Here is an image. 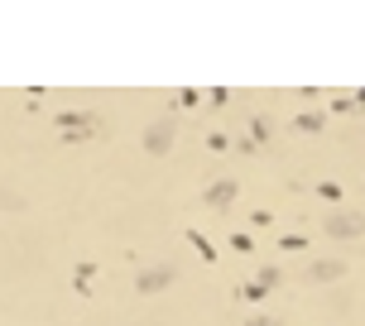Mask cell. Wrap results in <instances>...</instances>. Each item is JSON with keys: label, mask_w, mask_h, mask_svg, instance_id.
<instances>
[{"label": "cell", "mask_w": 365, "mask_h": 326, "mask_svg": "<svg viewBox=\"0 0 365 326\" xmlns=\"http://www.w3.org/2000/svg\"><path fill=\"white\" fill-rule=\"evenodd\" d=\"M173 135H178V125H173V120H154V125L145 130V154H154V159H159V154H168V149H173Z\"/></svg>", "instance_id": "obj_1"}, {"label": "cell", "mask_w": 365, "mask_h": 326, "mask_svg": "<svg viewBox=\"0 0 365 326\" xmlns=\"http://www.w3.org/2000/svg\"><path fill=\"white\" fill-rule=\"evenodd\" d=\"M168 283H173V264H149V269H140V278H135L140 293H164Z\"/></svg>", "instance_id": "obj_2"}, {"label": "cell", "mask_w": 365, "mask_h": 326, "mask_svg": "<svg viewBox=\"0 0 365 326\" xmlns=\"http://www.w3.org/2000/svg\"><path fill=\"white\" fill-rule=\"evenodd\" d=\"M58 125H63V135H91V130H96V115H87V110H82V115H77V110H63Z\"/></svg>", "instance_id": "obj_3"}, {"label": "cell", "mask_w": 365, "mask_h": 326, "mask_svg": "<svg viewBox=\"0 0 365 326\" xmlns=\"http://www.w3.org/2000/svg\"><path fill=\"white\" fill-rule=\"evenodd\" d=\"M327 231H331V236H361L365 221L351 216V211H331V216H327Z\"/></svg>", "instance_id": "obj_4"}, {"label": "cell", "mask_w": 365, "mask_h": 326, "mask_svg": "<svg viewBox=\"0 0 365 326\" xmlns=\"http://www.w3.org/2000/svg\"><path fill=\"white\" fill-rule=\"evenodd\" d=\"M231 197H236V182H231V178L212 182V187L202 192V201H207V206H226V201H231Z\"/></svg>", "instance_id": "obj_5"}, {"label": "cell", "mask_w": 365, "mask_h": 326, "mask_svg": "<svg viewBox=\"0 0 365 326\" xmlns=\"http://www.w3.org/2000/svg\"><path fill=\"white\" fill-rule=\"evenodd\" d=\"M0 211H24V197L15 187H0Z\"/></svg>", "instance_id": "obj_6"}, {"label": "cell", "mask_w": 365, "mask_h": 326, "mask_svg": "<svg viewBox=\"0 0 365 326\" xmlns=\"http://www.w3.org/2000/svg\"><path fill=\"white\" fill-rule=\"evenodd\" d=\"M341 273V264H331V259H322V264H312V278H336Z\"/></svg>", "instance_id": "obj_7"}, {"label": "cell", "mask_w": 365, "mask_h": 326, "mask_svg": "<svg viewBox=\"0 0 365 326\" xmlns=\"http://www.w3.org/2000/svg\"><path fill=\"white\" fill-rule=\"evenodd\" d=\"M250 326H279V322H269V317H255V322H250Z\"/></svg>", "instance_id": "obj_8"}]
</instances>
